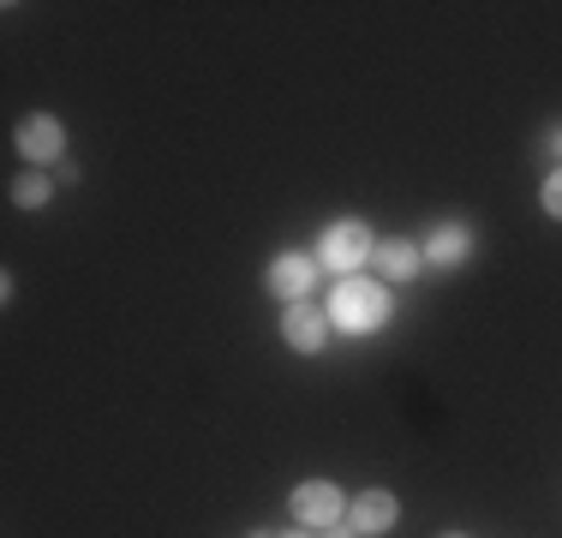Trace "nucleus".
<instances>
[{
	"instance_id": "f257e3e1",
	"label": "nucleus",
	"mask_w": 562,
	"mask_h": 538,
	"mask_svg": "<svg viewBox=\"0 0 562 538\" xmlns=\"http://www.w3.org/2000/svg\"><path fill=\"white\" fill-rule=\"evenodd\" d=\"M329 317H336L341 329H378V323L390 317V293H383L378 281H366V276H341Z\"/></svg>"
},
{
	"instance_id": "f03ea898",
	"label": "nucleus",
	"mask_w": 562,
	"mask_h": 538,
	"mask_svg": "<svg viewBox=\"0 0 562 538\" xmlns=\"http://www.w3.org/2000/svg\"><path fill=\"white\" fill-rule=\"evenodd\" d=\"M366 258H378V246H371V227L366 222H336L324 227V264L341 269V276H353Z\"/></svg>"
},
{
	"instance_id": "7ed1b4c3",
	"label": "nucleus",
	"mask_w": 562,
	"mask_h": 538,
	"mask_svg": "<svg viewBox=\"0 0 562 538\" xmlns=\"http://www.w3.org/2000/svg\"><path fill=\"white\" fill-rule=\"evenodd\" d=\"M293 520H305V527H336L341 520V491L329 479H305L300 491H293Z\"/></svg>"
},
{
	"instance_id": "20e7f679",
	"label": "nucleus",
	"mask_w": 562,
	"mask_h": 538,
	"mask_svg": "<svg viewBox=\"0 0 562 538\" xmlns=\"http://www.w3.org/2000/svg\"><path fill=\"white\" fill-rule=\"evenodd\" d=\"M281 335H288V347L293 354H324V341H329V317L317 312V305H288V317H281Z\"/></svg>"
},
{
	"instance_id": "39448f33",
	"label": "nucleus",
	"mask_w": 562,
	"mask_h": 538,
	"mask_svg": "<svg viewBox=\"0 0 562 538\" xmlns=\"http://www.w3.org/2000/svg\"><path fill=\"white\" fill-rule=\"evenodd\" d=\"M312 281H317V264L300 258V251H281V258L270 264V293L288 300V305H300L305 293H312Z\"/></svg>"
},
{
	"instance_id": "423d86ee",
	"label": "nucleus",
	"mask_w": 562,
	"mask_h": 538,
	"mask_svg": "<svg viewBox=\"0 0 562 538\" xmlns=\"http://www.w3.org/2000/svg\"><path fill=\"white\" fill-rule=\"evenodd\" d=\"M19 150L31 156V168H43V161H55L66 150V132H60V120L55 114H31L19 126Z\"/></svg>"
},
{
	"instance_id": "0eeeda50",
	"label": "nucleus",
	"mask_w": 562,
	"mask_h": 538,
	"mask_svg": "<svg viewBox=\"0 0 562 538\" xmlns=\"http://www.w3.org/2000/svg\"><path fill=\"white\" fill-rule=\"evenodd\" d=\"M395 515H401L395 496H390V491H378V484H371V491H359V496H353V508H347V520H353L359 533H371V538L390 533V527H395Z\"/></svg>"
},
{
	"instance_id": "6e6552de",
	"label": "nucleus",
	"mask_w": 562,
	"mask_h": 538,
	"mask_svg": "<svg viewBox=\"0 0 562 538\" xmlns=\"http://www.w3.org/2000/svg\"><path fill=\"white\" fill-rule=\"evenodd\" d=\"M378 269L390 281H407L413 269H419V246H413V239H383V246H378Z\"/></svg>"
},
{
	"instance_id": "1a4fd4ad",
	"label": "nucleus",
	"mask_w": 562,
	"mask_h": 538,
	"mask_svg": "<svg viewBox=\"0 0 562 538\" xmlns=\"http://www.w3.org/2000/svg\"><path fill=\"white\" fill-rule=\"evenodd\" d=\"M467 246H473V239H467V227L443 222V227L431 234V246H425V258H431V264H461V258H467Z\"/></svg>"
},
{
	"instance_id": "9d476101",
	"label": "nucleus",
	"mask_w": 562,
	"mask_h": 538,
	"mask_svg": "<svg viewBox=\"0 0 562 538\" xmlns=\"http://www.w3.org/2000/svg\"><path fill=\"white\" fill-rule=\"evenodd\" d=\"M12 198H19L24 210H43V204H48V180H43L36 168H31V173H19V186H12Z\"/></svg>"
},
{
	"instance_id": "9b49d317",
	"label": "nucleus",
	"mask_w": 562,
	"mask_h": 538,
	"mask_svg": "<svg viewBox=\"0 0 562 538\" xmlns=\"http://www.w3.org/2000/svg\"><path fill=\"white\" fill-rule=\"evenodd\" d=\"M544 215H557V222H562V168L544 180Z\"/></svg>"
},
{
	"instance_id": "f8f14e48",
	"label": "nucleus",
	"mask_w": 562,
	"mask_h": 538,
	"mask_svg": "<svg viewBox=\"0 0 562 538\" xmlns=\"http://www.w3.org/2000/svg\"><path fill=\"white\" fill-rule=\"evenodd\" d=\"M324 538H366V533H359V527H329Z\"/></svg>"
},
{
	"instance_id": "ddd939ff",
	"label": "nucleus",
	"mask_w": 562,
	"mask_h": 538,
	"mask_svg": "<svg viewBox=\"0 0 562 538\" xmlns=\"http://www.w3.org/2000/svg\"><path fill=\"white\" fill-rule=\"evenodd\" d=\"M251 538H276V533H251Z\"/></svg>"
},
{
	"instance_id": "4468645a",
	"label": "nucleus",
	"mask_w": 562,
	"mask_h": 538,
	"mask_svg": "<svg viewBox=\"0 0 562 538\" xmlns=\"http://www.w3.org/2000/svg\"><path fill=\"white\" fill-rule=\"evenodd\" d=\"M557 150H562V132H557Z\"/></svg>"
},
{
	"instance_id": "2eb2a0df",
	"label": "nucleus",
	"mask_w": 562,
	"mask_h": 538,
	"mask_svg": "<svg viewBox=\"0 0 562 538\" xmlns=\"http://www.w3.org/2000/svg\"><path fill=\"white\" fill-rule=\"evenodd\" d=\"M449 538H454V533H449Z\"/></svg>"
}]
</instances>
